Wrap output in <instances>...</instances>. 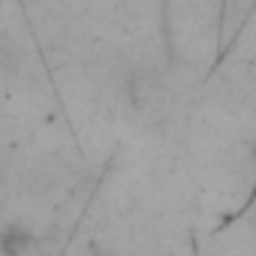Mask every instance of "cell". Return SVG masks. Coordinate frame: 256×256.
Instances as JSON below:
<instances>
[{
  "label": "cell",
  "mask_w": 256,
  "mask_h": 256,
  "mask_svg": "<svg viewBox=\"0 0 256 256\" xmlns=\"http://www.w3.org/2000/svg\"><path fill=\"white\" fill-rule=\"evenodd\" d=\"M0 244H4L6 256H28L30 247H34V235L24 232V229H18V226H12V229L4 232V241H0Z\"/></svg>",
  "instance_id": "6da1fadb"
}]
</instances>
